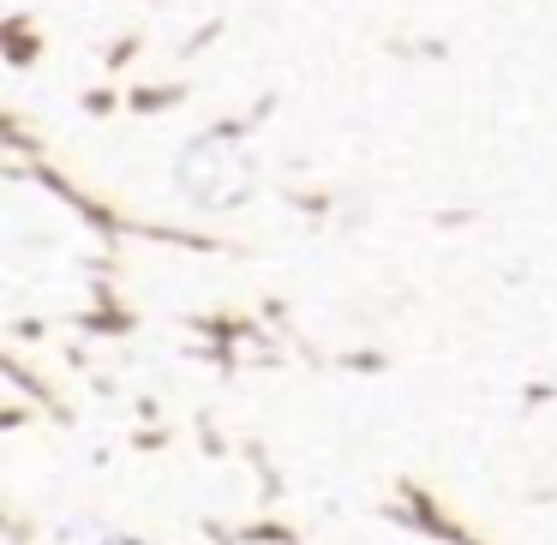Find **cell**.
<instances>
[{
  "instance_id": "cell-1",
  "label": "cell",
  "mask_w": 557,
  "mask_h": 545,
  "mask_svg": "<svg viewBox=\"0 0 557 545\" xmlns=\"http://www.w3.org/2000/svg\"><path fill=\"white\" fill-rule=\"evenodd\" d=\"M174 181H181V193L193 198V205H234V198H246V162L234 157L222 138H193V145L174 157Z\"/></svg>"
},
{
  "instance_id": "cell-2",
  "label": "cell",
  "mask_w": 557,
  "mask_h": 545,
  "mask_svg": "<svg viewBox=\"0 0 557 545\" xmlns=\"http://www.w3.org/2000/svg\"><path fill=\"white\" fill-rule=\"evenodd\" d=\"M54 545H114V540L97 528V521H66V528L54 533Z\"/></svg>"
}]
</instances>
